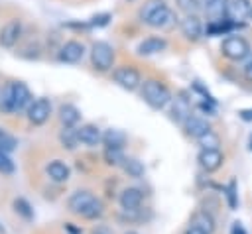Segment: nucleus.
I'll return each mask as SVG.
<instances>
[{"label": "nucleus", "mask_w": 252, "mask_h": 234, "mask_svg": "<svg viewBox=\"0 0 252 234\" xmlns=\"http://www.w3.org/2000/svg\"><path fill=\"white\" fill-rule=\"evenodd\" d=\"M142 98L154 110H161L171 100V94H169V90H167V87L163 83H159L156 79H150V81H146L142 85Z\"/></svg>", "instance_id": "obj_1"}, {"label": "nucleus", "mask_w": 252, "mask_h": 234, "mask_svg": "<svg viewBox=\"0 0 252 234\" xmlns=\"http://www.w3.org/2000/svg\"><path fill=\"white\" fill-rule=\"evenodd\" d=\"M96 197L91 193V191H75L71 197H69V201H67V206H69V210L73 212V214H79V216H83L85 214V210L93 205V201H94Z\"/></svg>", "instance_id": "obj_7"}, {"label": "nucleus", "mask_w": 252, "mask_h": 234, "mask_svg": "<svg viewBox=\"0 0 252 234\" xmlns=\"http://www.w3.org/2000/svg\"><path fill=\"white\" fill-rule=\"evenodd\" d=\"M230 234H248V232H246V228H244V224L240 220H234L230 224Z\"/></svg>", "instance_id": "obj_37"}, {"label": "nucleus", "mask_w": 252, "mask_h": 234, "mask_svg": "<svg viewBox=\"0 0 252 234\" xmlns=\"http://www.w3.org/2000/svg\"><path fill=\"white\" fill-rule=\"evenodd\" d=\"M248 151H252V134H250V138H248Z\"/></svg>", "instance_id": "obj_42"}, {"label": "nucleus", "mask_w": 252, "mask_h": 234, "mask_svg": "<svg viewBox=\"0 0 252 234\" xmlns=\"http://www.w3.org/2000/svg\"><path fill=\"white\" fill-rule=\"evenodd\" d=\"M165 39L163 37H158V35H152V37H146L142 39L138 45H136V53L138 55H154V53H159L165 49Z\"/></svg>", "instance_id": "obj_18"}, {"label": "nucleus", "mask_w": 252, "mask_h": 234, "mask_svg": "<svg viewBox=\"0 0 252 234\" xmlns=\"http://www.w3.org/2000/svg\"><path fill=\"white\" fill-rule=\"evenodd\" d=\"M181 33L189 39V41H197L203 35V24L197 16H185L181 20Z\"/></svg>", "instance_id": "obj_16"}, {"label": "nucleus", "mask_w": 252, "mask_h": 234, "mask_svg": "<svg viewBox=\"0 0 252 234\" xmlns=\"http://www.w3.org/2000/svg\"><path fill=\"white\" fill-rule=\"evenodd\" d=\"M124 234H138V232H134V230H128V232H124Z\"/></svg>", "instance_id": "obj_43"}, {"label": "nucleus", "mask_w": 252, "mask_h": 234, "mask_svg": "<svg viewBox=\"0 0 252 234\" xmlns=\"http://www.w3.org/2000/svg\"><path fill=\"white\" fill-rule=\"evenodd\" d=\"M77 134H79V142L87 147H94L102 142V134H100V128L94 126V124H85L81 128H77Z\"/></svg>", "instance_id": "obj_15"}, {"label": "nucleus", "mask_w": 252, "mask_h": 234, "mask_svg": "<svg viewBox=\"0 0 252 234\" xmlns=\"http://www.w3.org/2000/svg\"><path fill=\"white\" fill-rule=\"evenodd\" d=\"M203 2V8L205 12L213 18V20H220L226 12V4L228 0H201Z\"/></svg>", "instance_id": "obj_24"}, {"label": "nucleus", "mask_w": 252, "mask_h": 234, "mask_svg": "<svg viewBox=\"0 0 252 234\" xmlns=\"http://www.w3.org/2000/svg\"><path fill=\"white\" fill-rule=\"evenodd\" d=\"M250 12H252V4H250V0H228L224 16H226L232 24L242 26L244 20L250 18Z\"/></svg>", "instance_id": "obj_5"}, {"label": "nucleus", "mask_w": 252, "mask_h": 234, "mask_svg": "<svg viewBox=\"0 0 252 234\" xmlns=\"http://www.w3.org/2000/svg\"><path fill=\"white\" fill-rule=\"evenodd\" d=\"M59 120H61L63 128H75L77 122L81 120V112L73 104H61L59 106Z\"/></svg>", "instance_id": "obj_21"}, {"label": "nucleus", "mask_w": 252, "mask_h": 234, "mask_svg": "<svg viewBox=\"0 0 252 234\" xmlns=\"http://www.w3.org/2000/svg\"><path fill=\"white\" fill-rule=\"evenodd\" d=\"M183 234H203V232H201V230H197V228H193V226H187V230H185Z\"/></svg>", "instance_id": "obj_41"}, {"label": "nucleus", "mask_w": 252, "mask_h": 234, "mask_svg": "<svg viewBox=\"0 0 252 234\" xmlns=\"http://www.w3.org/2000/svg\"><path fill=\"white\" fill-rule=\"evenodd\" d=\"M197 161H199L203 171L213 173V171L220 169V165L224 161V155L220 153V149H201L199 155H197Z\"/></svg>", "instance_id": "obj_9"}, {"label": "nucleus", "mask_w": 252, "mask_h": 234, "mask_svg": "<svg viewBox=\"0 0 252 234\" xmlns=\"http://www.w3.org/2000/svg\"><path fill=\"white\" fill-rule=\"evenodd\" d=\"M232 28H236V24H232L226 16L220 18V20H211L207 24V35H222V33H228Z\"/></svg>", "instance_id": "obj_23"}, {"label": "nucleus", "mask_w": 252, "mask_h": 234, "mask_svg": "<svg viewBox=\"0 0 252 234\" xmlns=\"http://www.w3.org/2000/svg\"><path fill=\"white\" fill-rule=\"evenodd\" d=\"M220 53L230 61H242L250 55V43L242 35H228L220 43Z\"/></svg>", "instance_id": "obj_2"}, {"label": "nucleus", "mask_w": 252, "mask_h": 234, "mask_svg": "<svg viewBox=\"0 0 252 234\" xmlns=\"http://www.w3.org/2000/svg\"><path fill=\"white\" fill-rule=\"evenodd\" d=\"M183 130H185V134L187 136H191V138H201V136H205L207 132H211V124L205 120V118H201V116H189L185 122H183Z\"/></svg>", "instance_id": "obj_14"}, {"label": "nucleus", "mask_w": 252, "mask_h": 234, "mask_svg": "<svg viewBox=\"0 0 252 234\" xmlns=\"http://www.w3.org/2000/svg\"><path fill=\"white\" fill-rule=\"evenodd\" d=\"M238 116L244 120V122H252V108H242L238 112Z\"/></svg>", "instance_id": "obj_38"}, {"label": "nucleus", "mask_w": 252, "mask_h": 234, "mask_svg": "<svg viewBox=\"0 0 252 234\" xmlns=\"http://www.w3.org/2000/svg\"><path fill=\"white\" fill-rule=\"evenodd\" d=\"M91 234H112V230L100 224V226H96V228H93V232H91Z\"/></svg>", "instance_id": "obj_39"}, {"label": "nucleus", "mask_w": 252, "mask_h": 234, "mask_svg": "<svg viewBox=\"0 0 252 234\" xmlns=\"http://www.w3.org/2000/svg\"><path fill=\"white\" fill-rule=\"evenodd\" d=\"M59 144L65 147V149H69V151H73L81 142H79V134H77V128H63L61 132H59Z\"/></svg>", "instance_id": "obj_25"}, {"label": "nucleus", "mask_w": 252, "mask_h": 234, "mask_svg": "<svg viewBox=\"0 0 252 234\" xmlns=\"http://www.w3.org/2000/svg\"><path fill=\"white\" fill-rule=\"evenodd\" d=\"M177 8L185 12L187 16H197V12L203 8L201 0H177Z\"/></svg>", "instance_id": "obj_32"}, {"label": "nucleus", "mask_w": 252, "mask_h": 234, "mask_svg": "<svg viewBox=\"0 0 252 234\" xmlns=\"http://www.w3.org/2000/svg\"><path fill=\"white\" fill-rule=\"evenodd\" d=\"M16 146H18L16 138H14V136H10L6 130H2V128H0V151L10 153V151H14V149H16Z\"/></svg>", "instance_id": "obj_34"}, {"label": "nucleus", "mask_w": 252, "mask_h": 234, "mask_svg": "<svg viewBox=\"0 0 252 234\" xmlns=\"http://www.w3.org/2000/svg\"><path fill=\"white\" fill-rule=\"evenodd\" d=\"M112 77H114V81H116L122 88H126V90H136V88L142 85V75H140V71L134 69V67H130V65H124V67L114 69Z\"/></svg>", "instance_id": "obj_4"}, {"label": "nucleus", "mask_w": 252, "mask_h": 234, "mask_svg": "<svg viewBox=\"0 0 252 234\" xmlns=\"http://www.w3.org/2000/svg\"><path fill=\"white\" fill-rule=\"evenodd\" d=\"M142 201H144V193H142L138 187H126V189L120 193V197H118V203H120L122 210H126V212L140 210Z\"/></svg>", "instance_id": "obj_10"}, {"label": "nucleus", "mask_w": 252, "mask_h": 234, "mask_svg": "<svg viewBox=\"0 0 252 234\" xmlns=\"http://www.w3.org/2000/svg\"><path fill=\"white\" fill-rule=\"evenodd\" d=\"M126 140H128L126 134L122 130H116V128H110L102 134V144L106 149H122Z\"/></svg>", "instance_id": "obj_20"}, {"label": "nucleus", "mask_w": 252, "mask_h": 234, "mask_svg": "<svg viewBox=\"0 0 252 234\" xmlns=\"http://www.w3.org/2000/svg\"><path fill=\"white\" fill-rule=\"evenodd\" d=\"M14 169H16V165H14L12 157H10V153L0 151V173L2 175H12Z\"/></svg>", "instance_id": "obj_35"}, {"label": "nucleus", "mask_w": 252, "mask_h": 234, "mask_svg": "<svg viewBox=\"0 0 252 234\" xmlns=\"http://www.w3.org/2000/svg\"><path fill=\"white\" fill-rule=\"evenodd\" d=\"M26 112H28V120L33 126H41L47 122V118L51 114V102H49V98H35Z\"/></svg>", "instance_id": "obj_6"}, {"label": "nucleus", "mask_w": 252, "mask_h": 234, "mask_svg": "<svg viewBox=\"0 0 252 234\" xmlns=\"http://www.w3.org/2000/svg\"><path fill=\"white\" fill-rule=\"evenodd\" d=\"M244 77H246V79L252 83V59H250V61L244 65Z\"/></svg>", "instance_id": "obj_40"}, {"label": "nucleus", "mask_w": 252, "mask_h": 234, "mask_svg": "<svg viewBox=\"0 0 252 234\" xmlns=\"http://www.w3.org/2000/svg\"><path fill=\"white\" fill-rule=\"evenodd\" d=\"M102 157H104V161L108 163V165H120L122 167V163H124V153H122V149H106L104 147V153H102Z\"/></svg>", "instance_id": "obj_33"}, {"label": "nucleus", "mask_w": 252, "mask_h": 234, "mask_svg": "<svg viewBox=\"0 0 252 234\" xmlns=\"http://www.w3.org/2000/svg\"><path fill=\"white\" fill-rule=\"evenodd\" d=\"M199 146H201V149H219V146H220V138L211 130V132H207L205 136H201L199 140Z\"/></svg>", "instance_id": "obj_30"}, {"label": "nucleus", "mask_w": 252, "mask_h": 234, "mask_svg": "<svg viewBox=\"0 0 252 234\" xmlns=\"http://www.w3.org/2000/svg\"><path fill=\"white\" fill-rule=\"evenodd\" d=\"M0 112L12 114L14 112V100H12V83H8L0 90Z\"/></svg>", "instance_id": "obj_27"}, {"label": "nucleus", "mask_w": 252, "mask_h": 234, "mask_svg": "<svg viewBox=\"0 0 252 234\" xmlns=\"http://www.w3.org/2000/svg\"><path fill=\"white\" fill-rule=\"evenodd\" d=\"M189 116H191V104H189V100L183 98V96L175 98L173 100V106H171V118L175 122H181L183 124Z\"/></svg>", "instance_id": "obj_22"}, {"label": "nucleus", "mask_w": 252, "mask_h": 234, "mask_svg": "<svg viewBox=\"0 0 252 234\" xmlns=\"http://www.w3.org/2000/svg\"><path fill=\"white\" fill-rule=\"evenodd\" d=\"M45 173H47V177H49L51 181H55V183H65V181H69V177H71L69 165L63 163V161H59V159L49 161L47 167H45Z\"/></svg>", "instance_id": "obj_17"}, {"label": "nucleus", "mask_w": 252, "mask_h": 234, "mask_svg": "<svg viewBox=\"0 0 252 234\" xmlns=\"http://www.w3.org/2000/svg\"><path fill=\"white\" fill-rule=\"evenodd\" d=\"M250 18H252V12H250Z\"/></svg>", "instance_id": "obj_44"}, {"label": "nucleus", "mask_w": 252, "mask_h": 234, "mask_svg": "<svg viewBox=\"0 0 252 234\" xmlns=\"http://www.w3.org/2000/svg\"><path fill=\"white\" fill-rule=\"evenodd\" d=\"M91 63L96 71H110L114 65V49L106 41H94L91 47Z\"/></svg>", "instance_id": "obj_3"}, {"label": "nucleus", "mask_w": 252, "mask_h": 234, "mask_svg": "<svg viewBox=\"0 0 252 234\" xmlns=\"http://www.w3.org/2000/svg\"><path fill=\"white\" fill-rule=\"evenodd\" d=\"M22 35V24L20 20H10L2 31H0V45L2 47H14Z\"/></svg>", "instance_id": "obj_13"}, {"label": "nucleus", "mask_w": 252, "mask_h": 234, "mask_svg": "<svg viewBox=\"0 0 252 234\" xmlns=\"http://www.w3.org/2000/svg\"><path fill=\"white\" fill-rule=\"evenodd\" d=\"M189 226L201 230L203 234H213L217 230V220H215L213 212H209L205 208H199V210L193 212V216L189 220Z\"/></svg>", "instance_id": "obj_8"}, {"label": "nucleus", "mask_w": 252, "mask_h": 234, "mask_svg": "<svg viewBox=\"0 0 252 234\" xmlns=\"http://www.w3.org/2000/svg\"><path fill=\"white\" fill-rule=\"evenodd\" d=\"M161 6H165V2H163V0H148V2L140 8V20H142V22H146V20H148L154 12H158Z\"/></svg>", "instance_id": "obj_31"}, {"label": "nucleus", "mask_w": 252, "mask_h": 234, "mask_svg": "<svg viewBox=\"0 0 252 234\" xmlns=\"http://www.w3.org/2000/svg\"><path fill=\"white\" fill-rule=\"evenodd\" d=\"M108 20H110V14H98V16H94V18H91V22H89L87 26H89V28H94V26H106Z\"/></svg>", "instance_id": "obj_36"}, {"label": "nucleus", "mask_w": 252, "mask_h": 234, "mask_svg": "<svg viewBox=\"0 0 252 234\" xmlns=\"http://www.w3.org/2000/svg\"><path fill=\"white\" fill-rule=\"evenodd\" d=\"M83 55H85V45L77 39L65 41L59 49V61H63V63H77L83 59Z\"/></svg>", "instance_id": "obj_12"}, {"label": "nucleus", "mask_w": 252, "mask_h": 234, "mask_svg": "<svg viewBox=\"0 0 252 234\" xmlns=\"http://www.w3.org/2000/svg\"><path fill=\"white\" fill-rule=\"evenodd\" d=\"M222 191H224V195H226V205H228V208H230V210H236V208H238V185H236V181L230 179L228 185H226Z\"/></svg>", "instance_id": "obj_28"}, {"label": "nucleus", "mask_w": 252, "mask_h": 234, "mask_svg": "<svg viewBox=\"0 0 252 234\" xmlns=\"http://www.w3.org/2000/svg\"><path fill=\"white\" fill-rule=\"evenodd\" d=\"M173 20H175V14L167 8V4L165 6H161L158 12H154L144 24H148V26H152V28H167V26H171L173 24Z\"/></svg>", "instance_id": "obj_19"}, {"label": "nucleus", "mask_w": 252, "mask_h": 234, "mask_svg": "<svg viewBox=\"0 0 252 234\" xmlns=\"http://www.w3.org/2000/svg\"><path fill=\"white\" fill-rule=\"evenodd\" d=\"M12 100H14V112L28 110L30 104L33 102L30 88H28L24 83H20V81H14V83H12Z\"/></svg>", "instance_id": "obj_11"}, {"label": "nucleus", "mask_w": 252, "mask_h": 234, "mask_svg": "<svg viewBox=\"0 0 252 234\" xmlns=\"http://www.w3.org/2000/svg\"><path fill=\"white\" fill-rule=\"evenodd\" d=\"M122 169L128 173V177H134V179H138V177H142L146 173L144 163L140 159H136V157H126L124 163H122Z\"/></svg>", "instance_id": "obj_26"}, {"label": "nucleus", "mask_w": 252, "mask_h": 234, "mask_svg": "<svg viewBox=\"0 0 252 234\" xmlns=\"http://www.w3.org/2000/svg\"><path fill=\"white\" fill-rule=\"evenodd\" d=\"M14 210L24 218V220H32L33 218V208H32V205L26 201V199H14Z\"/></svg>", "instance_id": "obj_29"}]
</instances>
